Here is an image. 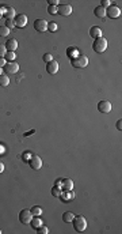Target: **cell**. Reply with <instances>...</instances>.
I'll return each instance as SVG.
<instances>
[{
  "instance_id": "18",
  "label": "cell",
  "mask_w": 122,
  "mask_h": 234,
  "mask_svg": "<svg viewBox=\"0 0 122 234\" xmlns=\"http://www.w3.org/2000/svg\"><path fill=\"white\" fill-rule=\"evenodd\" d=\"M67 55H68L69 59H75V57H77L80 55V51L77 48H75V46H69L68 49H67Z\"/></svg>"
},
{
  "instance_id": "42",
  "label": "cell",
  "mask_w": 122,
  "mask_h": 234,
  "mask_svg": "<svg viewBox=\"0 0 122 234\" xmlns=\"http://www.w3.org/2000/svg\"><path fill=\"white\" fill-rule=\"evenodd\" d=\"M0 233H1V230H0Z\"/></svg>"
},
{
  "instance_id": "40",
  "label": "cell",
  "mask_w": 122,
  "mask_h": 234,
  "mask_svg": "<svg viewBox=\"0 0 122 234\" xmlns=\"http://www.w3.org/2000/svg\"><path fill=\"white\" fill-rule=\"evenodd\" d=\"M3 73H4V71H3V68L0 67V75H3Z\"/></svg>"
},
{
  "instance_id": "12",
  "label": "cell",
  "mask_w": 122,
  "mask_h": 234,
  "mask_svg": "<svg viewBox=\"0 0 122 234\" xmlns=\"http://www.w3.org/2000/svg\"><path fill=\"white\" fill-rule=\"evenodd\" d=\"M46 71H48V73H50V75L57 73V72H58V63H57L56 60L49 61L48 64H46Z\"/></svg>"
},
{
  "instance_id": "14",
  "label": "cell",
  "mask_w": 122,
  "mask_h": 234,
  "mask_svg": "<svg viewBox=\"0 0 122 234\" xmlns=\"http://www.w3.org/2000/svg\"><path fill=\"white\" fill-rule=\"evenodd\" d=\"M4 46H6L7 52H15L18 49V41L15 38H11V40H8L4 44Z\"/></svg>"
},
{
  "instance_id": "30",
  "label": "cell",
  "mask_w": 122,
  "mask_h": 234,
  "mask_svg": "<svg viewBox=\"0 0 122 234\" xmlns=\"http://www.w3.org/2000/svg\"><path fill=\"white\" fill-rule=\"evenodd\" d=\"M7 53V49L4 46V44H0V57H4Z\"/></svg>"
},
{
  "instance_id": "31",
  "label": "cell",
  "mask_w": 122,
  "mask_h": 234,
  "mask_svg": "<svg viewBox=\"0 0 122 234\" xmlns=\"http://www.w3.org/2000/svg\"><path fill=\"white\" fill-rule=\"evenodd\" d=\"M48 12H49L50 15L57 14V7H56V6H49V7H48Z\"/></svg>"
},
{
  "instance_id": "39",
  "label": "cell",
  "mask_w": 122,
  "mask_h": 234,
  "mask_svg": "<svg viewBox=\"0 0 122 234\" xmlns=\"http://www.w3.org/2000/svg\"><path fill=\"white\" fill-rule=\"evenodd\" d=\"M3 152H4V147L0 146V154H3Z\"/></svg>"
},
{
  "instance_id": "32",
  "label": "cell",
  "mask_w": 122,
  "mask_h": 234,
  "mask_svg": "<svg viewBox=\"0 0 122 234\" xmlns=\"http://www.w3.org/2000/svg\"><path fill=\"white\" fill-rule=\"evenodd\" d=\"M53 60V56H52L50 53H45L43 55V61L45 63H49V61H52Z\"/></svg>"
},
{
  "instance_id": "10",
  "label": "cell",
  "mask_w": 122,
  "mask_h": 234,
  "mask_svg": "<svg viewBox=\"0 0 122 234\" xmlns=\"http://www.w3.org/2000/svg\"><path fill=\"white\" fill-rule=\"evenodd\" d=\"M57 14L63 15V17L71 15L72 14V6H69V4H60V6H57Z\"/></svg>"
},
{
  "instance_id": "9",
  "label": "cell",
  "mask_w": 122,
  "mask_h": 234,
  "mask_svg": "<svg viewBox=\"0 0 122 234\" xmlns=\"http://www.w3.org/2000/svg\"><path fill=\"white\" fill-rule=\"evenodd\" d=\"M3 71H4V73H16L18 71H19V65H18V63H14V61H11V63H7L6 65L3 67Z\"/></svg>"
},
{
  "instance_id": "8",
  "label": "cell",
  "mask_w": 122,
  "mask_h": 234,
  "mask_svg": "<svg viewBox=\"0 0 122 234\" xmlns=\"http://www.w3.org/2000/svg\"><path fill=\"white\" fill-rule=\"evenodd\" d=\"M14 23H15V27H25L26 25H27V17H26L25 14H19L16 15V17L14 18Z\"/></svg>"
},
{
  "instance_id": "28",
  "label": "cell",
  "mask_w": 122,
  "mask_h": 234,
  "mask_svg": "<svg viewBox=\"0 0 122 234\" xmlns=\"http://www.w3.org/2000/svg\"><path fill=\"white\" fill-rule=\"evenodd\" d=\"M6 27H8L10 30H12V29L15 27V23H14V19H6Z\"/></svg>"
},
{
  "instance_id": "11",
  "label": "cell",
  "mask_w": 122,
  "mask_h": 234,
  "mask_svg": "<svg viewBox=\"0 0 122 234\" xmlns=\"http://www.w3.org/2000/svg\"><path fill=\"white\" fill-rule=\"evenodd\" d=\"M34 29L40 33H43V31L48 30V22L45 19H35L34 20Z\"/></svg>"
},
{
  "instance_id": "1",
  "label": "cell",
  "mask_w": 122,
  "mask_h": 234,
  "mask_svg": "<svg viewBox=\"0 0 122 234\" xmlns=\"http://www.w3.org/2000/svg\"><path fill=\"white\" fill-rule=\"evenodd\" d=\"M107 45H109V42L105 37H99V38H97V40L94 41L92 49H94V52H97V53H103V52L107 49Z\"/></svg>"
},
{
  "instance_id": "34",
  "label": "cell",
  "mask_w": 122,
  "mask_h": 234,
  "mask_svg": "<svg viewBox=\"0 0 122 234\" xmlns=\"http://www.w3.org/2000/svg\"><path fill=\"white\" fill-rule=\"evenodd\" d=\"M49 6H60V2L58 0H49Z\"/></svg>"
},
{
  "instance_id": "5",
  "label": "cell",
  "mask_w": 122,
  "mask_h": 234,
  "mask_svg": "<svg viewBox=\"0 0 122 234\" xmlns=\"http://www.w3.org/2000/svg\"><path fill=\"white\" fill-rule=\"evenodd\" d=\"M0 12L3 15L6 19H14L16 17V12H15V8L12 7H6V6H1L0 7Z\"/></svg>"
},
{
  "instance_id": "24",
  "label": "cell",
  "mask_w": 122,
  "mask_h": 234,
  "mask_svg": "<svg viewBox=\"0 0 122 234\" xmlns=\"http://www.w3.org/2000/svg\"><path fill=\"white\" fill-rule=\"evenodd\" d=\"M30 211L33 212L34 217H40V215H42V208H41L40 206H34L31 210H30Z\"/></svg>"
},
{
  "instance_id": "4",
  "label": "cell",
  "mask_w": 122,
  "mask_h": 234,
  "mask_svg": "<svg viewBox=\"0 0 122 234\" xmlns=\"http://www.w3.org/2000/svg\"><path fill=\"white\" fill-rule=\"evenodd\" d=\"M33 217H34V215H33V212L30 211V210H22V211L19 212V220L23 225H30Z\"/></svg>"
},
{
  "instance_id": "23",
  "label": "cell",
  "mask_w": 122,
  "mask_h": 234,
  "mask_svg": "<svg viewBox=\"0 0 122 234\" xmlns=\"http://www.w3.org/2000/svg\"><path fill=\"white\" fill-rule=\"evenodd\" d=\"M15 57H16V55H15V52H7L6 56H4V59H6L7 63H11L15 60Z\"/></svg>"
},
{
  "instance_id": "38",
  "label": "cell",
  "mask_w": 122,
  "mask_h": 234,
  "mask_svg": "<svg viewBox=\"0 0 122 234\" xmlns=\"http://www.w3.org/2000/svg\"><path fill=\"white\" fill-rule=\"evenodd\" d=\"M61 184H63V180H61V178H58V180L56 181V185L57 186H61Z\"/></svg>"
},
{
  "instance_id": "2",
  "label": "cell",
  "mask_w": 122,
  "mask_h": 234,
  "mask_svg": "<svg viewBox=\"0 0 122 234\" xmlns=\"http://www.w3.org/2000/svg\"><path fill=\"white\" fill-rule=\"evenodd\" d=\"M72 223H73V229L76 231H84L87 229V220L83 215H75Z\"/></svg>"
},
{
  "instance_id": "37",
  "label": "cell",
  "mask_w": 122,
  "mask_h": 234,
  "mask_svg": "<svg viewBox=\"0 0 122 234\" xmlns=\"http://www.w3.org/2000/svg\"><path fill=\"white\" fill-rule=\"evenodd\" d=\"M4 172V165H3V162H0V174Z\"/></svg>"
},
{
  "instance_id": "26",
  "label": "cell",
  "mask_w": 122,
  "mask_h": 234,
  "mask_svg": "<svg viewBox=\"0 0 122 234\" xmlns=\"http://www.w3.org/2000/svg\"><path fill=\"white\" fill-rule=\"evenodd\" d=\"M10 34V29L6 26H0V37H7Z\"/></svg>"
},
{
  "instance_id": "35",
  "label": "cell",
  "mask_w": 122,
  "mask_h": 234,
  "mask_svg": "<svg viewBox=\"0 0 122 234\" xmlns=\"http://www.w3.org/2000/svg\"><path fill=\"white\" fill-rule=\"evenodd\" d=\"M7 64V61H6V59H4V57H0V67L3 68L4 65Z\"/></svg>"
},
{
  "instance_id": "29",
  "label": "cell",
  "mask_w": 122,
  "mask_h": 234,
  "mask_svg": "<svg viewBox=\"0 0 122 234\" xmlns=\"http://www.w3.org/2000/svg\"><path fill=\"white\" fill-rule=\"evenodd\" d=\"M48 30L49 31H56L57 30V23H54V22H50V23H48Z\"/></svg>"
},
{
  "instance_id": "17",
  "label": "cell",
  "mask_w": 122,
  "mask_h": 234,
  "mask_svg": "<svg viewBox=\"0 0 122 234\" xmlns=\"http://www.w3.org/2000/svg\"><path fill=\"white\" fill-rule=\"evenodd\" d=\"M73 198H75V193L72 191H61V195H60V199L64 201H68Z\"/></svg>"
},
{
  "instance_id": "21",
  "label": "cell",
  "mask_w": 122,
  "mask_h": 234,
  "mask_svg": "<svg viewBox=\"0 0 122 234\" xmlns=\"http://www.w3.org/2000/svg\"><path fill=\"white\" fill-rule=\"evenodd\" d=\"M8 85H10V78H8V75H6V73L0 75V86L7 87Z\"/></svg>"
},
{
  "instance_id": "16",
  "label": "cell",
  "mask_w": 122,
  "mask_h": 234,
  "mask_svg": "<svg viewBox=\"0 0 122 234\" xmlns=\"http://www.w3.org/2000/svg\"><path fill=\"white\" fill-rule=\"evenodd\" d=\"M90 36L92 37L94 40H97V38L102 37V29L98 27V26H92V27L90 29Z\"/></svg>"
},
{
  "instance_id": "41",
  "label": "cell",
  "mask_w": 122,
  "mask_h": 234,
  "mask_svg": "<svg viewBox=\"0 0 122 234\" xmlns=\"http://www.w3.org/2000/svg\"><path fill=\"white\" fill-rule=\"evenodd\" d=\"M0 17H3V15H1V12H0Z\"/></svg>"
},
{
  "instance_id": "25",
  "label": "cell",
  "mask_w": 122,
  "mask_h": 234,
  "mask_svg": "<svg viewBox=\"0 0 122 234\" xmlns=\"http://www.w3.org/2000/svg\"><path fill=\"white\" fill-rule=\"evenodd\" d=\"M61 186H57V185H54L53 188H52V195L53 196H56V198H60V195H61Z\"/></svg>"
},
{
  "instance_id": "20",
  "label": "cell",
  "mask_w": 122,
  "mask_h": 234,
  "mask_svg": "<svg viewBox=\"0 0 122 234\" xmlns=\"http://www.w3.org/2000/svg\"><path fill=\"white\" fill-rule=\"evenodd\" d=\"M73 218H75V214H73V212H71V211H67V212H64V214H63V220H64V222H67V223L72 222Z\"/></svg>"
},
{
  "instance_id": "15",
  "label": "cell",
  "mask_w": 122,
  "mask_h": 234,
  "mask_svg": "<svg viewBox=\"0 0 122 234\" xmlns=\"http://www.w3.org/2000/svg\"><path fill=\"white\" fill-rule=\"evenodd\" d=\"M61 189H63V191H72V189H73V181H72L71 178H63Z\"/></svg>"
},
{
  "instance_id": "13",
  "label": "cell",
  "mask_w": 122,
  "mask_h": 234,
  "mask_svg": "<svg viewBox=\"0 0 122 234\" xmlns=\"http://www.w3.org/2000/svg\"><path fill=\"white\" fill-rule=\"evenodd\" d=\"M98 110L100 113H109L111 110V104L109 101H99L98 102Z\"/></svg>"
},
{
  "instance_id": "33",
  "label": "cell",
  "mask_w": 122,
  "mask_h": 234,
  "mask_svg": "<svg viewBox=\"0 0 122 234\" xmlns=\"http://www.w3.org/2000/svg\"><path fill=\"white\" fill-rule=\"evenodd\" d=\"M100 6H102L103 8H107V7L111 6V3L109 2V0H102V2H100Z\"/></svg>"
},
{
  "instance_id": "36",
  "label": "cell",
  "mask_w": 122,
  "mask_h": 234,
  "mask_svg": "<svg viewBox=\"0 0 122 234\" xmlns=\"http://www.w3.org/2000/svg\"><path fill=\"white\" fill-rule=\"evenodd\" d=\"M117 129H118V131L122 129V120H121V119H119L118 121H117Z\"/></svg>"
},
{
  "instance_id": "3",
  "label": "cell",
  "mask_w": 122,
  "mask_h": 234,
  "mask_svg": "<svg viewBox=\"0 0 122 234\" xmlns=\"http://www.w3.org/2000/svg\"><path fill=\"white\" fill-rule=\"evenodd\" d=\"M71 64L76 68H84V67H87V64H88V59L84 55H79L77 57L71 60Z\"/></svg>"
},
{
  "instance_id": "19",
  "label": "cell",
  "mask_w": 122,
  "mask_h": 234,
  "mask_svg": "<svg viewBox=\"0 0 122 234\" xmlns=\"http://www.w3.org/2000/svg\"><path fill=\"white\" fill-rule=\"evenodd\" d=\"M94 14H95V17H98V18H105L106 17V8H103L102 6H98L97 8L94 10Z\"/></svg>"
},
{
  "instance_id": "6",
  "label": "cell",
  "mask_w": 122,
  "mask_h": 234,
  "mask_svg": "<svg viewBox=\"0 0 122 234\" xmlns=\"http://www.w3.org/2000/svg\"><path fill=\"white\" fill-rule=\"evenodd\" d=\"M119 15H121V8H119L118 6H113V4H111L110 7L106 8V17L111 18V19H115Z\"/></svg>"
},
{
  "instance_id": "7",
  "label": "cell",
  "mask_w": 122,
  "mask_h": 234,
  "mask_svg": "<svg viewBox=\"0 0 122 234\" xmlns=\"http://www.w3.org/2000/svg\"><path fill=\"white\" fill-rule=\"evenodd\" d=\"M28 165H30V167L33 170H40L42 167V161H41V158L38 155H31L30 159H28Z\"/></svg>"
},
{
  "instance_id": "22",
  "label": "cell",
  "mask_w": 122,
  "mask_h": 234,
  "mask_svg": "<svg viewBox=\"0 0 122 234\" xmlns=\"http://www.w3.org/2000/svg\"><path fill=\"white\" fill-rule=\"evenodd\" d=\"M30 225H31L34 229H38L41 225H42V220H41L40 217H33V219H31V222H30Z\"/></svg>"
},
{
  "instance_id": "27",
  "label": "cell",
  "mask_w": 122,
  "mask_h": 234,
  "mask_svg": "<svg viewBox=\"0 0 122 234\" xmlns=\"http://www.w3.org/2000/svg\"><path fill=\"white\" fill-rule=\"evenodd\" d=\"M37 233H38V234H48V233H49V229L46 227V226L41 225L40 227L37 229Z\"/></svg>"
}]
</instances>
